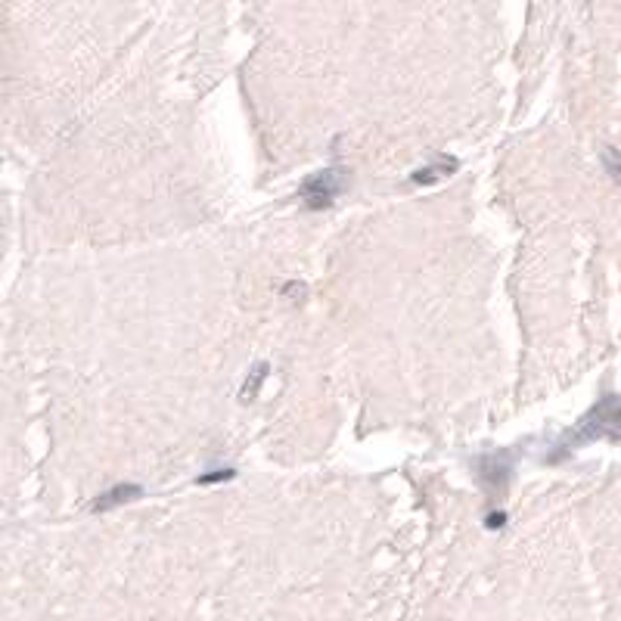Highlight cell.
<instances>
[{"mask_svg": "<svg viewBox=\"0 0 621 621\" xmlns=\"http://www.w3.org/2000/svg\"><path fill=\"white\" fill-rule=\"evenodd\" d=\"M342 171L339 168H326V171H317V174L305 177V184H301V202H305L308 208H330L332 202H336V196L342 193Z\"/></svg>", "mask_w": 621, "mask_h": 621, "instance_id": "obj_1", "label": "cell"}, {"mask_svg": "<svg viewBox=\"0 0 621 621\" xmlns=\"http://www.w3.org/2000/svg\"><path fill=\"white\" fill-rule=\"evenodd\" d=\"M140 494H143L140 485H116V488H109V491L100 494L94 500V513H109V510H116V506H121V503L137 500Z\"/></svg>", "mask_w": 621, "mask_h": 621, "instance_id": "obj_2", "label": "cell"}, {"mask_svg": "<svg viewBox=\"0 0 621 621\" xmlns=\"http://www.w3.org/2000/svg\"><path fill=\"white\" fill-rule=\"evenodd\" d=\"M454 171H457V159H441V162H435V165H429V168H420L410 181L426 186V184H435V181H441V177L454 174Z\"/></svg>", "mask_w": 621, "mask_h": 621, "instance_id": "obj_3", "label": "cell"}, {"mask_svg": "<svg viewBox=\"0 0 621 621\" xmlns=\"http://www.w3.org/2000/svg\"><path fill=\"white\" fill-rule=\"evenodd\" d=\"M603 165H606V171H609V177L615 184H621V152L618 150H603Z\"/></svg>", "mask_w": 621, "mask_h": 621, "instance_id": "obj_4", "label": "cell"}, {"mask_svg": "<svg viewBox=\"0 0 621 621\" xmlns=\"http://www.w3.org/2000/svg\"><path fill=\"white\" fill-rule=\"evenodd\" d=\"M267 376V367L264 364H258L255 370H252V376H249V382L242 386V401H252L255 398V391H258V386H261V379Z\"/></svg>", "mask_w": 621, "mask_h": 621, "instance_id": "obj_5", "label": "cell"}, {"mask_svg": "<svg viewBox=\"0 0 621 621\" xmlns=\"http://www.w3.org/2000/svg\"><path fill=\"white\" fill-rule=\"evenodd\" d=\"M233 479V469H224V472H208V476H199V485H211V481H227Z\"/></svg>", "mask_w": 621, "mask_h": 621, "instance_id": "obj_6", "label": "cell"}, {"mask_svg": "<svg viewBox=\"0 0 621 621\" xmlns=\"http://www.w3.org/2000/svg\"><path fill=\"white\" fill-rule=\"evenodd\" d=\"M500 522H503V516H500V513H497V516H491V519H488V525L494 528V525H500Z\"/></svg>", "mask_w": 621, "mask_h": 621, "instance_id": "obj_7", "label": "cell"}]
</instances>
